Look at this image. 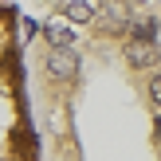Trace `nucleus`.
Returning a JSON list of instances; mask_svg holds the SVG:
<instances>
[{"mask_svg": "<svg viewBox=\"0 0 161 161\" xmlns=\"http://www.w3.org/2000/svg\"><path fill=\"white\" fill-rule=\"evenodd\" d=\"M0 161H39L36 134L24 114V75L16 20L0 12Z\"/></svg>", "mask_w": 161, "mask_h": 161, "instance_id": "1", "label": "nucleus"}]
</instances>
